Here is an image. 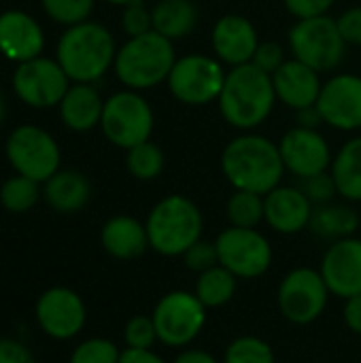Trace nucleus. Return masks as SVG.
Masks as SVG:
<instances>
[{
	"label": "nucleus",
	"instance_id": "obj_1",
	"mask_svg": "<svg viewBox=\"0 0 361 363\" xmlns=\"http://www.w3.org/2000/svg\"><path fill=\"white\" fill-rule=\"evenodd\" d=\"M221 170L234 189L266 196L281 185L285 164L270 138L260 134H240L232 138L221 153Z\"/></svg>",
	"mask_w": 361,
	"mask_h": 363
},
{
	"label": "nucleus",
	"instance_id": "obj_2",
	"mask_svg": "<svg viewBox=\"0 0 361 363\" xmlns=\"http://www.w3.org/2000/svg\"><path fill=\"white\" fill-rule=\"evenodd\" d=\"M217 102L223 119L232 128L249 132L262 125L274 108L277 91L272 77L251 62L234 66L226 74Z\"/></svg>",
	"mask_w": 361,
	"mask_h": 363
},
{
	"label": "nucleus",
	"instance_id": "obj_3",
	"mask_svg": "<svg viewBox=\"0 0 361 363\" xmlns=\"http://www.w3.org/2000/svg\"><path fill=\"white\" fill-rule=\"evenodd\" d=\"M113 34L98 21L68 26L57 43V62L74 83H96L115 64Z\"/></svg>",
	"mask_w": 361,
	"mask_h": 363
},
{
	"label": "nucleus",
	"instance_id": "obj_4",
	"mask_svg": "<svg viewBox=\"0 0 361 363\" xmlns=\"http://www.w3.org/2000/svg\"><path fill=\"white\" fill-rule=\"evenodd\" d=\"M149 247L164 257H181L202 238L204 217L194 200L181 194L162 198L145 221Z\"/></svg>",
	"mask_w": 361,
	"mask_h": 363
},
{
	"label": "nucleus",
	"instance_id": "obj_5",
	"mask_svg": "<svg viewBox=\"0 0 361 363\" xmlns=\"http://www.w3.org/2000/svg\"><path fill=\"white\" fill-rule=\"evenodd\" d=\"M174 62V43L151 30L143 36L128 38L117 49L113 68L128 89L143 91L166 81Z\"/></svg>",
	"mask_w": 361,
	"mask_h": 363
},
{
	"label": "nucleus",
	"instance_id": "obj_6",
	"mask_svg": "<svg viewBox=\"0 0 361 363\" xmlns=\"http://www.w3.org/2000/svg\"><path fill=\"white\" fill-rule=\"evenodd\" d=\"M287 38L294 57L315 68L317 72H330L338 68L347 51V43L338 30L336 19L328 15L298 19L289 28Z\"/></svg>",
	"mask_w": 361,
	"mask_h": 363
},
{
	"label": "nucleus",
	"instance_id": "obj_7",
	"mask_svg": "<svg viewBox=\"0 0 361 363\" xmlns=\"http://www.w3.org/2000/svg\"><path fill=\"white\" fill-rule=\"evenodd\" d=\"M155 117L151 104L134 89H123L104 100L100 128L109 143L119 149H132L153 134Z\"/></svg>",
	"mask_w": 361,
	"mask_h": 363
},
{
	"label": "nucleus",
	"instance_id": "obj_8",
	"mask_svg": "<svg viewBox=\"0 0 361 363\" xmlns=\"http://www.w3.org/2000/svg\"><path fill=\"white\" fill-rule=\"evenodd\" d=\"M226 68L217 57L189 53L177 57L166 83L170 94L187 106H204L219 100L226 83Z\"/></svg>",
	"mask_w": 361,
	"mask_h": 363
},
{
	"label": "nucleus",
	"instance_id": "obj_9",
	"mask_svg": "<svg viewBox=\"0 0 361 363\" xmlns=\"http://www.w3.org/2000/svg\"><path fill=\"white\" fill-rule=\"evenodd\" d=\"M206 306L196 294L177 289L160 298L153 308L157 340L172 349L189 347L206 325Z\"/></svg>",
	"mask_w": 361,
	"mask_h": 363
},
{
	"label": "nucleus",
	"instance_id": "obj_10",
	"mask_svg": "<svg viewBox=\"0 0 361 363\" xmlns=\"http://www.w3.org/2000/svg\"><path fill=\"white\" fill-rule=\"evenodd\" d=\"M330 289L319 270L294 268L279 285L277 302L281 315L296 325H309L317 321L330 302Z\"/></svg>",
	"mask_w": 361,
	"mask_h": 363
},
{
	"label": "nucleus",
	"instance_id": "obj_11",
	"mask_svg": "<svg viewBox=\"0 0 361 363\" xmlns=\"http://www.w3.org/2000/svg\"><path fill=\"white\" fill-rule=\"evenodd\" d=\"M215 245L219 264L238 279H260L272 266V245L257 228L230 225L215 238Z\"/></svg>",
	"mask_w": 361,
	"mask_h": 363
},
{
	"label": "nucleus",
	"instance_id": "obj_12",
	"mask_svg": "<svg viewBox=\"0 0 361 363\" xmlns=\"http://www.w3.org/2000/svg\"><path fill=\"white\" fill-rule=\"evenodd\" d=\"M6 157L17 174L36 183L49 181L60 170L62 162V153L53 136L36 125H21L9 136Z\"/></svg>",
	"mask_w": 361,
	"mask_h": 363
},
{
	"label": "nucleus",
	"instance_id": "obj_13",
	"mask_svg": "<svg viewBox=\"0 0 361 363\" xmlns=\"http://www.w3.org/2000/svg\"><path fill=\"white\" fill-rule=\"evenodd\" d=\"M70 87V79L57 60L34 57L21 62L13 74V89L21 102L34 108H49L62 102Z\"/></svg>",
	"mask_w": 361,
	"mask_h": 363
},
{
	"label": "nucleus",
	"instance_id": "obj_14",
	"mask_svg": "<svg viewBox=\"0 0 361 363\" xmlns=\"http://www.w3.org/2000/svg\"><path fill=\"white\" fill-rule=\"evenodd\" d=\"M36 321L47 336L70 340L85 328L87 308L77 291L68 287H51L36 302Z\"/></svg>",
	"mask_w": 361,
	"mask_h": 363
},
{
	"label": "nucleus",
	"instance_id": "obj_15",
	"mask_svg": "<svg viewBox=\"0 0 361 363\" xmlns=\"http://www.w3.org/2000/svg\"><path fill=\"white\" fill-rule=\"evenodd\" d=\"M279 151H281L285 170H289L298 179H309V177L328 172L334 160L328 140L317 130H309L300 125L283 134L279 143Z\"/></svg>",
	"mask_w": 361,
	"mask_h": 363
},
{
	"label": "nucleus",
	"instance_id": "obj_16",
	"mask_svg": "<svg viewBox=\"0 0 361 363\" xmlns=\"http://www.w3.org/2000/svg\"><path fill=\"white\" fill-rule=\"evenodd\" d=\"M317 106L323 115V123L353 132L361 128V77L343 72L323 83Z\"/></svg>",
	"mask_w": 361,
	"mask_h": 363
},
{
	"label": "nucleus",
	"instance_id": "obj_17",
	"mask_svg": "<svg viewBox=\"0 0 361 363\" xmlns=\"http://www.w3.org/2000/svg\"><path fill=\"white\" fill-rule=\"evenodd\" d=\"M319 272L336 298H353L361 294V240L355 236L336 240L323 253Z\"/></svg>",
	"mask_w": 361,
	"mask_h": 363
},
{
	"label": "nucleus",
	"instance_id": "obj_18",
	"mask_svg": "<svg viewBox=\"0 0 361 363\" xmlns=\"http://www.w3.org/2000/svg\"><path fill=\"white\" fill-rule=\"evenodd\" d=\"M211 43L215 57L221 64L234 68L240 64H249L253 60V53L260 45V36L251 19L230 13L215 21Z\"/></svg>",
	"mask_w": 361,
	"mask_h": 363
},
{
	"label": "nucleus",
	"instance_id": "obj_19",
	"mask_svg": "<svg viewBox=\"0 0 361 363\" xmlns=\"http://www.w3.org/2000/svg\"><path fill=\"white\" fill-rule=\"evenodd\" d=\"M313 202L300 187H274L264 196V221L279 234H298L309 228Z\"/></svg>",
	"mask_w": 361,
	"mask_h": 363
},
{
	"label": "nucleus",
	"instance_id": "obj_20",
	"mask_svg": "<svg viewBox=\"0 0 361 363\" xmlns=\"http://www.w3.org/2000/svg\"><path fill=\"white\" fill-rule=\"evenodd\" d=\"M272 83L277 100L294 111L315 106L323 87L319 72L296 57L285 60V64L272 74Z\"/></svg>",
	"mask_w": 361,
	"mask_h": 363
},
{
	"label": "nucleus",
	"instance_id": "obj_21",
	"mask_svg": "<svg viewBox=\"0 0 361 363\" xmlns=\"http://www.w3.org/2000/svg\"><path fill=\"white\" fill-rule=\"evenodd\" d=\"M45 34L38 21L23 11H6L0 15V51L15 62H28L40 55Z\"/></svg>",
	"mask_w": 361,
	"mask_h": 363
},
{
	"label": "nucleus",
	"instance_id": "obj_22",
	"mask_svg": "<svg viewBox=\"0 0 361 363\" xmlns=\"http://www.w3.org/2000/svg\"><path fill=\"white\" fill-rule=\"evenodd\" d=\"M104 251L115 259H136L149 249V236L143 221L130 215L111 217L100 232Z\"/></svg>",
	"mask_w": 361,
	"mask_h": 363
},
{
	"label": "nucleus",
	"instance_id": "obj_23",
	"mask_svg": "<svg viewBox=\"0 0 361 363\" xmlns=\"http://www.w3.org/2000/svg\"><path fill=\"white\" fill-rule=\"evenodd\" d=\"M57 106L66 128L74 132H87L100 123L104 100L91 83H74L68 87Z\"/></svg>",
	"mask_w": 361,
	"mask_h": 363
},
{
	"label": "nucleus",
	"instance_id": "obj_24",
	"mask_svg": "<svg viewBox=\"0 0 361 363\" xmlns=\"http://www.w3.org/2000/svg\"><path fill=\"white\" fill-rule=\"evenodd\" d=\"M89 196V181L77 170H57L49 181H45V200L57 213L81 211Z\"/></svg>",
	"mask_w": 361,
	"mask_h": 363
},
{
	"label": "nucleus",
	"instance_id": "obj_25",
	"mask_svg": "<svg viewBox=\"0 0 361 363\" xmlns=\"http://www.w3.org/2000/svg\"><path fill=\"white\" fill-rule=\"evenodd\" d=\"M151 17L153 30L172 43L185 38L198 26V9L191 0H157Z\"/></svg>",
	"mask_w": 361,
	"mask_h": 363
},
{
	"label": "nucleus",
	"instance_id": "obj_26",
	"mask_svg": "<svg viewBox=\"0 0 361 363\" xmlns=\"http://www.w3.org/2000/svg\"><path fill=\"white\" fill-rule=\"evenodd\" d=\"M309 230L323 240H343L360 230V215L347 204H319L313 208Z\"/></svg>",
	"mask_w": 361,
	"mask_h": 363
},
{
	"label": "nucleus",
	"instance_id": "obj_27",
	"mask_svg": "<svg viewBox=\"0 0 361 363\" xmlns=\"http://www.w3.org/2000/svg\"><path fill=\"white\" fill-rule=\"evenodd\" d=\"M330 174L334 177L338 196L349 202H361V136L340 147L332 160Z\"/></svg>",
	"mask_w": 361,
	"mask_h": 363
},
{
	"label": "nucleus",
	"instance_id": "obj_28",
	"mask_svg": "<svg viewBox=\"0 0 361 363\" xmlns=\"http://www.w3.org/2000/svg\"><path fill=\"white\" fill-rule=\"evenodd\" d=\"M236 289H238V277H234L228 268L219 264L198 274L194 294L206 308H221L228 302H232V298L236 296Z\"/></svg>",
	"mask_w": 361,
	"mask_h": 363
},
{
	"label": "nucleus",
	"instance_id": "obj_29",
	"mask_svg": "<svg viewBox=\"0 0 361 363\" xmlns=\"http://www.w3.org/2000/svg\"><path fill=\"white\" fill-rule=\"evenodd\" d=\"M164 166H166L164 151L157 145H153L151 140H145V143L128 149V153H126V168L138 181L157 179L162 174Z\"/></svg>",
	"mask_w": 361,
	"mask_h": 363
},
{
	"label": "nucleus",
	"instance_id": "obj_30",
	"mask_svg": "<svg viewBox=\"0 0 361 363\" xmlns=\"http://www.w3.org/2000/svg\"><path fill=\"white\" fill-rule=\"evenodd\" d=\"M226 215H228L230 225L255 230L264 221V196L236 189L232 198L228 200Z\"/></svg>",
	"mask_w": 361,
	"mask_h": 363
},
{
	"label": "nucleus",
	"instance_id": "obj_31",
	"mask_svg": "<svg viewBox=\"0 0 361 363\" xmlns=\"http://www.w3.org/2000/svg\"><path fill=\"white\" fill-rule=\"evenodd\" d=\"M38 183L28 177H13L0 187V202L11 213H26L38 200Z\"/></svg>",
	"mask_w": 361,
	"mask_h": 363
},
{
	"label": "nucleus",
	"instance_id": "obj_32",
	"mask_svg": "<svg viewBox=\"0 0 361 363\" xmlns=\"http://www.w3.org/2000/svg\"><path fill=\"white\" fill-rule=\"evenodd\" d=\"M223 363H277L272 347L257 336H240L226 349Z\"/></svg>",
	"mask_w": 361,
	"mask_h": 363
},
{
	"label": "nucleus",
	"instance_id": "obj_33",
	"mask_svg": "<svg viewBox=\"0 0 361 363\" xmlns=\"http://www.w3.org/2000/svg\"><path fill=\"white\" fill-rule=\"evenodd\" d=\"M45 13L64 26H74L87 21L96 0H40Z\"/></svg>",
	"mask_w": 361,
	"mask_h": 363
},
{
	"label": "nucleus",
	"instance_id": "obj_34",
	"mask_svg": "<svg viewBox=\"0 0 361 363\" xmlns=\"http://www.w3.org/2000/svg\"><path fill=\"white\" fill-rule=\"evenodd\" d=\"M119 357L121 351L115 342L106 338H89L72 351L70 363H119Z\"/></svg>",
	"mask_w": 361,
	"mask_h": 363
},
{
	"label": "nucleus",
	"instance_id": "obj_35",
	"mask_svg": "<svg viewBox=\"0 0 361 363\" xmlns=\"http://www.w3.org/2000/svg\"><path fill=\"white\" fill-rule=\"evenodd\" d=\"M123 340L128 349H153L157 340V332H155V323L153 317H145V315H136L126 323L123 330Z\"/></svg>",
	"mask_w": 361,
	"mask_h": 363
},
{
	"label": "nucleus",
	"instance_id": "obj_36",
	"mask_svg": "<svg viewBox=\"0 0 361 363\" xmlns=\"http://www.w3.org/2000/svg\"><path fill=\"white\" fill-rule=\"evenodd\" d=\"M183 264L187 270L196 272V274H202L215 266H219V253H217V245L211 242V240H196L183 255H181Z\"/></svg>",
	"mask_w": 361,
	"mask_h": 363
},
{
	"label": "nucleus",
	"instance_id": "obj_37",
	"mask_svg": "<svg viewBox=\"0 0 361 363\" xmlns=\"http://www.w3.org/2000/svg\"><path fill=\"white\" fill-rule=\"evenodd\" d=\"M121 28L128 34V38L143 36L153 30V17L151 9L143 4V0H134L128 6H123V17H121Z\"/></svg>",
	"mask_w": 361,
	"mask_h": 363
},
{
	"label": "nucleus",
	"instance_id": "obj_38",
	"mask_svg": "<svg viewBox=\"0 0 361 363\" xmlns=\"http://www.w3.org/2000/svg\"><path fill=\"white\" fill-rule=\"evenodd\" d=\"M298 187L306 194V198L313 202V206L328 204V202L334 200V196H338L334 177L330 172H321V174H315V177H309V179H300Z\"/></svg>",
	"mask_w": 361,
	"mask_h": 363
},
{
	"label": "nucleus",
	"instance_id": "obj_39",
	"mask_svg": "<svg viewBox=\"0 0 361 363\" xmlns=\"http://www.w3.org/2000/svg\"><path fill=\"white\" fill-rule=\"evenodd\" d=\"M251 64H255L260 70H264V72H268L272 77L285 64V49H283V45H279L274 40L260 43L255 53H253Z\"/></svg>",
	"mask_w": 361,
	"mask_h": 363
},
{
	"label": "nucleus",
	"instance_id": "obj_40",
	"mask_svg": "<svg viewBox=\"0 0 361 363\" xmlns=\"http://www.w3.org/2000/svg\"><path fill=\"white\" fill-rule=\"evenodd\" d=\"M285 9L296 17V19H311V17H321L328 15L332 4L336 0H283Z\"/></svg>",
	"mask_w": 361,
	"mask_h": 363
},
{
	"label": "nucleus",
	"instance_id": "obj_41",
	"mask_svg": "<svg viewBox=\"0 0 361 363\" xmlns=\"http://www.w3.org/2000/svg\"><path fill=\"white\" fill-rule=\"evenodd\" d=\"M336 23L347 45L361 47V6L347 9L340 17H336Z\"/></svg>",
	"mask_w": 361,
	"mask_h": 363
},
{
	"label": "nucleus",
	"instance_id": "obj_42",
	"mask_svg": "<svg viewBox=\"0 0 361 363\" xmlns=\"http://www.w3.org/2000/svg\"><path fill=\"white\" fill-rule=\"evenodd\" d=\"M0 363H34L32 353L17 340H0Z\"/></svg>",
	"mask_w": 361,
	"mask_h": 363
},
{
	"label": "nucleus",
	"instance_id": "obj_43",
	"mask_svg": "<svg viewBox=\"0 0 361 363\" xmlns=\"http://www.w3.org/2000/svg\"><path fill=\"white\" fill-rule=\"evenodd\" d=\"M343 319L347 323V328L361 336V294L347 298L345 300V308H343Z\"/></svg>",
	"mask_w": 361,
	"mask_h": 363
},
{
	"label": "nucleus",
	"instance_id": "obj_44",
	"mask_svg": "<svg viewBox=\"0 0 361 363\" xmlns=\"http://www.w3.org/2000/svg\"><path fill=\"white\" fill-rule=\"evenodd\" d=\"M119 363H166L153 349H123Z\"/></svg>",
	"mask_w": 361,
	"mask_h": 363
},
{
	"label": "nucleus",
	"instance_id": "obj_45",
	"mask_svg": "<svg viewBox=\"0 0 361 363\" xmlns=\"http://www.w3.org/2000/svg\"><path fill=\"white\" fill-rule=\"evenodd\" d=\"M296 123L300 128H309V130H317L321 123H323V115L319 111V106H306V108H300L296 111Z\"/></svg>",
	"mask_w": 361,
	"mask_h": 363
},
{
	"label": "nucleus",
	"instance_id": "obj_46",
	"mask_svg": "<svg viewBox=\"0 0 361 363\" xmlns=\"http://www.w3.org/2000/svg\"><path fill=\"white\" fill-rule=\"evenodd\" d=\"M172 363H217V359L202 349H183Z\"/></svg>",
	"mask_w": 361,
	"mask_h": 363
},
{
	"label": "nucleus",
	"instance_id": "obj_47",
	"mask_svg": "<svg viewBox=\"0 0 361 363\" xmlns=\"http://www.w3.org/2000/svg\"><path fill=\"white\" fill-rule=\"evenodd\" d=\"M104 2H109V4H117V6H128L130 2H134V0H104Z\"/></svg>",
	"mask_w": 361,
	"mask_h": 363
},
{
	"label": "nucleus",
	"instance_id": "obj_48",
	"mask_svg": "<svg viewBox=\"0 0 361 363\" xmlns=\"http://www.w3.org/2000/svg\"><path fill=\"white\" fill-rule=\"evenodd\" d=\"M2 117H4V98L0 94V121H2Z\"/></svg>",
	"mask_w": 361,
	"mask_h": 363
}]
</instances>
